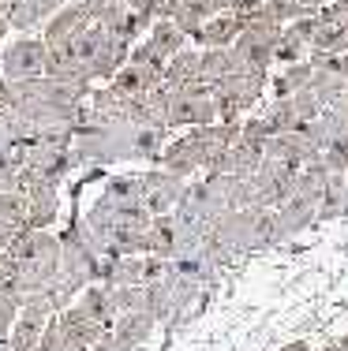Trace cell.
Returning a JSON list of instances; mask_svg holds the SVG:
<instances>
[{
  "label": "cell",
  "mask_w": 348,
  "mask_h": 351,
  "mask_svg": "<svg viewBox=\"0 0 348 351\" xmlns=\"http://www.w3.org/2000/svg\"><path fill=\"white\" fill-rule=\"evenodd\" d=\"M180 250V228L172 221V213L150 217V228H146V254L154 258H176Z\"/></svg>",
  "instance_id": "cell-8"
},
{
  "label": "cell",
  "mask_w": 348,
  "mask_h": 351,
  "mask_svg": "<svg viewBox=\"0 0 348 351\" xmlns=\"http://www.w3.org/2000/svg\"><path fill=\"white\" fill-rule=\"evenodd\" d=\"M143 183V206L150 210V217H161V213H172L176 202L184 198V180H176L172 172H146L139 176Z\"/></svg>",
  "instance_id": "cell-2"
},
{
  "label": "cell",
  "mask_w": 348,
  "mask_h": 351,
  "mask_svg": "<svg viewBox=\"0 0 348 351\" xmlns=\"http://www.w3.org/2000/svg\"><path fill=\"white\" fill-rule=\"evenodd\" d=\"M318 221V202L314 198H300L292 195L288 202H281L277 210H273V232H270V243H285V239H292L296 232L311 228V224Z\"/></svg>",
  "instance_id": "cell-1"
},
{
  "label": "cell",
  "mask_w": 348,
  "mask_h": 351,
  "mask_svg": "<svg viewBox=\"0 0 348 351\" xmlns=\"http://www.w3.org/2000/svg\"><path fill=\"white\" fill-rule=\"evenodd\" d=\"M45 71V41H15L12 49L4 53V75L12 82H23V79H34V75Z\"/></svg>",
  "instance_id": "cell-3"
},
{
  "label": "cell",
  "mask_w": 348,
  "mask_h": 351,
  "mask_svg": "<svg viewBox=\"0 0 348 351\" xmlns=\"http://www.w3.org/2000/svg\"><path fill=\"white\" fill-rule=\"evenodd\" d=\"M240 30H244V15L218 12V15H210V19L202 23V30L195 34V41L206 45V49H229L232 41L240 38Z\"/></svg>",
  "instance_id": "cell-6"
},
{
  "label": "cell",
  "mask_w": 348,
  "mask_h": 351,
  "mask_svg": "<svg viewBox=\"0 0 348 351\" xmlns=\"http://www.w3.org/2000/svg\"><path fill=\"white\" fill-rule=\"evenodd\" d=\"M0 351H12V344H8V340H0Z\"/></svg>",
  "instance_id": "cell-30"
},
{
  "label": "cell",
  "mask_w": 348,
  "mask_h": 351,
  "mask_svg": "<svg viewBox=\"0 0 348 351\" xmlns=\"http://www.w3.org/2000/svg\"><path fill=\"white\" fill-rule=\"evenodd\" d=\"M90 27V12H86V4H68V8H60V12L49 19V27H45V45H56V41H71L79 34V30H86Z\"/></svg>",
  "instance_id": "cell-7"
},
{
  "label": "cell",
  "mask_w": 348,
  "mask_h": 351,
  "mask_svg": "<svg viewBox=\"0 0 348 351\" xmlns=\"http://www.w3.org/2000/svg\"><path fill=\"white\" fill-rule=\"evenodd\" d=\"M56 221V183L53 180H38L27 191V224L23 228H49Z\"/></svg>",
  "instance_id": "cell-5"
},
{
  "label": "cell",
  "mask_w": 348,
  "mask_h": 351,
  "mask_svg": "<svg viewBox=\"0 0 348 351\" xmlns=\"http://www.w3.org/2000/svg\"><path fill=\"white\" fill-rule=\"evenodd\" d=\"M337 348H341V351H348V337H341V344H337Z\"/></svg>",
  "instance_id": "cell-29"
},
{
  "label": "cell",
  "mask_w": 348,
  "mask_h": 351,
  "mask_svg": "<svg viewBox=\"0 0 348 351\" xmlns=\"http://www.w3.org/2000/svg\"><path fill=\"white\" fill-rule=\"evenodd\" d=\"M124 4H131V0H124Z\"/></svg>",
  "instance_id": "cell-32"
},
{
  "label": "cell",
  "mask_w": 348,
  "mask_h": 351,
  "mask_svg": "<svg viewBox=\"0 0 348 351\" xmlns=\"http://www.w3.org/2000/svg\"><path fill=\"white\" fill-rule=\"evenodd\" d=\"M322 351H341V348H337V344H329V348H322Z\"/></svg>",
  "instance_id": "cell-31"
},
{
  "label": "cell",
  "mask_w": 348,
  "mask_h": 351,
  "mask_svg": "<svg viewBox=\"0 0 348 351\" xmlns=\"http://www.w3.org/2000/svg\"><path fill=\"white\" fill-rule=\"evenodd\" d=\"M15 273H19V262H15V258L8 254V250H0V284H4V280H12Z\"/></svg>",
  "instance_id": "cell-24"
},
{
  "label": "cell",
  "mask_w": 348,
  "mask_h": 351,
  "mask_svg": "<svg viewBox=\"0 0 348 351\" xmlns=\"http://www.w3.org/2000/svg\"><path fill=\"white\" fill-rule=\"evenodd\" d=\"M345 217V172H329L326 191L318 198V221H334Z\"/></svg>",
  "instance_id": "cell-15"
},
{
  "label": "cell",
  "mask_w": 348,
  "mask_h": 351,
  "mask_svg": "<svg viewBox=\"0 0 348 351\" xmlns=\"http://www.w3.org/2000/svg\"><path fill=\"white\" fill-rule=\"evenodd\" d=\"M262 116L270 120L273 135H285V131H296V128H300V116H296V108H292V101H288V97H277V101H273Z\"/></svg>",
  "instance_id": "cell-18"
},
{
  "label": "cell",
  "mask_w": 348,
  "mask_h": 351,
  "mask_svg": "<svg viewBox=\"0 0 348 351\" xmlns=\"http://www.w3.org/2000/svg\"><path fill=\"white\" fill-rule=\"evenodd\" d=\"M262 4H266V0H236V4H232V12H236V15H251L255 8H262Z\"/></svg>",
  "instance_id": "cell-25"
},
{
  "label": "cell",
  "mask_w": 348,
  "mask_h": 351,
  "mask_svg": "<svg viewBox=\"0 0 348 351\" xmlns=\"http://www.w3.org/2000/svg\"><path fill=\"white\" fill-rule=\"evenodd\" d=\"M273 135V128H270V120L266 116H251V120H240V138L244 142H251V146H262Z\"/></svg>",
  "instance_id": "cell-22"
},
{
  "label": "cell",
  "mask_w": 348,
  "mask_h": 351,
  "mask_svg": "<svg viewBox=\"0 0 348 351\" xmlns=\"http://www.w3.org/2000/svg\"><path fill=\"white\" fill-rule=\"evenodd\" d=\"M292 4H300L303 12H318V8H326V0H292Z\"/></svg>",
  "instance_id": "cell-26"
},
{
  "label": "cell",
  "mask_w": 348,
  "mask_h": 351,
  "mask_svg": "<svg viewBox=\"0 0 348 351\" xmlns=\"http://www.w3.org/2000/svg\"><path fill=\"white\" fill-rule=\"evenodd\" d=\"M232 71H240V60H236V53H232V45L198 53V79L202 82H218V79H225V75H232Z\"/></svg>",
  "instance_id": "cell-11"
},
{
  "label": "cell",
  "mask_w": 348,
  "mask_h": 351,
  "mask_svg": "<svg viewBox=\"0 0 348 351\" xmlns=\"http://www.w3.org/2000/svg\"><path fill=\"white\" fill-rule=\"evenodd\" d=\"M288 101H292V108H296V116H300V123H308V120H314V116L322 112L318 97H314V94H311L308 86H303V90H296V94L288 97Z\"/></svg>",
  "instance_id": "cell-23"
},
{
  "label": "cell",
  "mask_w": 348,
  "mask_h": 351,
  "mask_svg": "<svg viewBox=\"0 0 348 351\" xmlns=\"http://www.w3.org/2000/svg\"><path fill=\"white\" fill-rule=\"evenodd\" d=\"M157 161H161V169L165 172H172L176 180H187L192 172H198L206 165V157H202V149L192 142V135H184V138H176V142H169V146L157 154Z\"/></svg>",
  "instance_id": "cell-4"
},
{
  "label": "cell",
  "mask_w": 348,
  "mask_h": 351,
  "mask_svg": "<svg viewBox=\"0 0 348 351\" xmlns=\"http://www.w3.org/2000/svg\"><path fill=\"white\" fill-rule=\"evenodd\" d=\"M277 351H311V344H303V340H292V344L277 348Z\"/></svg>",
  "instance_id": "cell-27"
},
{
  "label": "cell",
  "mask_w": 348,
  "mask_h": 351,
  "mask_svg": "<svg viewBox=\"0 0 348 351\" xmlns=\"http://www.w3.org/2000/svg\"><path fill=\"white\" fill-rule=\"evenodd\" d=\"M79 306L86 311L90 317H97V322L109 325V317H116V306H113V288L109 284H90L86 291H82Z\"/></svg>",
  "instance_id": "cell-14"
},
{
  "label": "cell",
  "mask_w": 348,
  "mask_h": 351,
  "mask_svg": "<svg viewBox=\"0 0 348 351\" xmlns=\"http://www.w3.org/2000/svg\"><path fill=\"white\" fill-rule=\"evenodd\" d=\"M150 329H154V317L146 314V311H131V314H124L120 322H116V329H113V344H116V351H131V348H139L146 337H150Z\"/></svg>",
  "instance_id": "cell-9"
},
{
  "label": "cell",
  "mask_w": 348,
  "mask_h": 351,
  "mask_svg": "<svg viewBox=\"0 0 348 351\" xmlns=\"http://www.w3.org/2000/svg\"><path fill=\"white\" fill-rule=\"evenodd\" d=\"M308 90H311L314 97H318V105H322V108H334V105L348 94V82H345V75H341V71L311 68V82H308Z\"/></svg>",
  "instance_id": "cell-10"
},
{
  "label": "cell",
  "mask_w": 348,
  "mask_h": 351,
  "mask_svg": "<svg viewBox=\"0 0 348 351\" xmlns=\"http://www.w3.org/2000/svg\"><path fill=\"white\" fill-rule=\"evenodd\" d=\"M0 221L8 224H27V195L23 191H0Z\"/></svg>",
  "instance_id": "cell-19"
},
{
  "label": "cell",
  "mask_w": 348,
  "mask_h": 351,
  "mask_svg": "<svg viewBox=\"0 0 348 351\" xmlns=\"http://www.w3.org/2000/svg\"><path fill=\"white\" fill-rule=\"evenodd\" d=\"M322 165H326L329 172H348V135L341 138H334L326 149H322V157H318Z\"/></svg>",
  "instance_id": "cell-21"
},
{
  "label": "cell",
  "mask_w": 348,
  "mask_h": 351,
  "mask_svg": "<svg viewBox=\"0 0 348 351\" xmlns=\"http://www.w3.org/2000/svg\"><path fill=\"white\" fill-rule=\"evenodd\" d=\"M195 79H198V53H195V49H180L176 56H169V60H165L161 82L169 90L184 86V82H195Z\"/></svg>",
  "instance_id": "cell-12"
},
{
  "label": "cell",
  "mask_w": 348,
  "mask_h": 351,
  "mask_svg": "<svg viewBox=\"0 0 348 351\" xmlns=\"http://www.w3.org/2000/svg\"><path fill=\"white\" fill-rule=\"evenodd\" d=\"M311 82V64L308 60H296V64H288L285 75H277L273 79V94L277 97H292L296 90H303Z\"/></svg>",
  "instance_id": "cell-16"
},
{
  "label": "cell",
  "mask_w": 348,
  "mask_h": 351,
  "mask_svg": "<svg viewBox=\"0 0 348 351\" xmlns=\"http://www.w3.org/2000/svg\"><path fill=\"white\" fill-rule=\"evenodd\" d=\"M345 217H348V172H345Z\"/></svg>",
  "instance_id": "cell-28"
},
{
  "label": "cell",
  "mask_w": 348,
  "mask_h": 351,
  "mask_svg": "<svg viewBox=\"0 0 348 351\" xmlns=\"http://www.w3.org/2000/svg\"><path fill=\"white\" fill-rule=\"evenodd\" d=\"M146 41H150L157 53L169 60V56H176L180 49H184L187 34H184V30H180L172 19H154V23H150V38H146Z\"/></svg>",
  "instance_id": "cell-13"
},
{
  "label": "cell",
  "mask_w": 348,
  "mask_h": 351,
  "mask_svg": "<svg viewBox=\"0 0 348 351\" xmlns=\"http://www.w3.org/2000/svg\"><path fill=\"white\" fill-rule=\"evenodd\" d=\"M303 53H308V41L296 38L288 27H281V38H277V45H273V60L296 64V60H303Z\"/></svg>",
  "instance_id": "cell-20"
},
{
  "label": "cell",
  "mask_w": 348,
  "mask_h": 351,
  "mask_svg": "<svg viewBox=\"0 0 348 351\" xmlns=\"http://www.w3.org/2000/svg\"><path fill=\"white\" fill-rule=\"evenodd\" d=\"M41 329H45V325H38V322H30V317L19 314L12 325V332H8V344H12V351H34L38 340H41Z\"/></svg>",
  "instance_id": "cell-17"
}]
</instances>
